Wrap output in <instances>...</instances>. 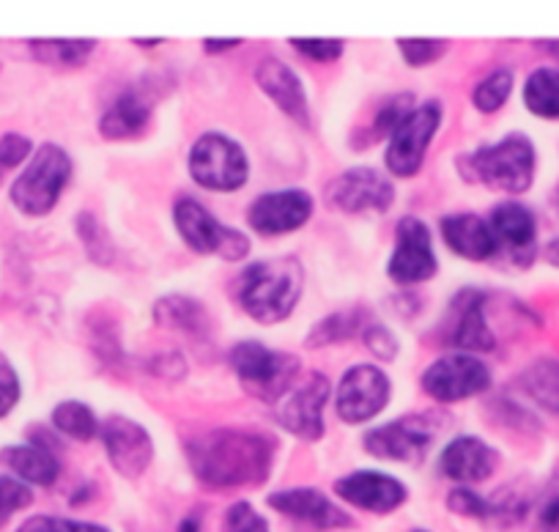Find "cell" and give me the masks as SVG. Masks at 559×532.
<instances>
[{"mask_svg": "<svg viewBox=\"0 0 559 532\" xmlns=\"http://www.w3.org/2000/svg\"><path fill=\"white\" fill-rule=\"evenodd\" d=\"M152 121V107L134 91L118 96L105 110L99 121V132L107 141H123V138H138Z\"/></svg>", "mask_w": 559, "mask_h": 532, "instance_id": "cell-25", "label": "cell"}, {"mask_svg": "<svg viewBox=\"0 0 559 532\" xmlns=\"http://www.w3.org/2000/svg\"><path fill=\"white\" fill-rule=\"evenodd\" d=\"M491 387V370L475 354H448L428 365L423 374V390L442 404H455L464 398L480 395Z\"/></svg>", "mask_w": 559, "mask_h": 532, "instance_id": "cell-9", "label": "cell"}, {"mask_svg": "<svg viewBox=\"0 0 559 532\" xmlns=\"http://www.w3.org/2000/svg\"><path fill=\"white\" fill-rule=\"evenodd\" d=\"M412 532H428V530H412Z\"/></svg>", "mask_w": 559, "mask_h": 532, "instance_id": "cell-51", "label": "cell"}, {"mask_svg": "<svg viewBox=\"0 0 559 532\" xmlns=\"http://www.w3.org/2000/svg\"><path fill=\"white\" fill-rule=\"evenodd\" d=\"M537 527L540 532H559V481H554L546 488L537 508Z\"/></svg>", "mask_w": 559, "mask_h": 532, "instance_id": "cell-43", "label": "cell"}, {"mask_svg": "<svg viewBox=\"0 0 559 532\" xmlns=\"http://www.w3.org/2000/svg\"><path fill=\"white\" fill-rule=\"evenodd\" d=\"M69 176H72L69 154L56 143H45L12 185V203L23 214L41 217V214L52 212L61 192L67 190Z\"/></svg>", "mask_w": 559, "mask_h": 532, "instance_id": "cell-5", "label": "cell"}, {"mask_svg": "<svg viewBox=\"0 0 559 532\" xmlns=\"http://www.w3.org/2000/svg\"><path fill=\"white\" fill-rule=\"evenodd\" d=\"M241 45V39H206L203 42V47H206L209 52H225V50H236V47Z\"/></svg>", "mask_w": 559, "mask_h": 532, "instance_id": "cell-45", "label": "cell"}, {"mask_svg": "<svg viewBox=\"0 0 559 532\" xmlns=\"http://www.w3.org/2000/svg\"><path fill=\"white\" fill-rule=\"evenodd\" d=\"M163 39H134V45L140 47H157Z\"/></svg>", "mask_w": 559, "mask_h": 532, "instance_id": "cell-49", "label": "cell"}, {"mask_svg": "<svg viewBox=\"0 0 559 532\" xmlns=\"http://www.w3.org/2000/svg\"><path fill=\"white\" fill-rule=\"evenodd\" d=\"M292 47L313 61H337L346 50L341 39H292Z\"/></svg>", "mask_w": 559, "mask_h": 532, "instance_id": "cell-41", "label": "cell"}, {"mask_svg": "<svg viewBox=\"0 0 559 532\" xmlns=\"http://www.w3.org/2000/svg\"><path fill=\"white\" fill-rule=\"evenodd\" d=\"M392 385L386 374L376 365H354L343 374L341 387H337V417L348 426L368 423L390 404Z\"/></svg>", "mask_w": 559, "mask_h": 532, "instance_id": "cell-10", "label": "cell"}, {"mask_svg": "<svg viewBox=\"0 0 559 532\" xmlns=\"http://www.w3.org/2000/svg\"><path fill=\"white\" fill-rule=\"evenodd\" d=\"M401 56L408 67H428V63L439 61L448 50V42L442 39H397Z\"/></svg>", "mask_w": 559, "mask_h": 532, "instance_id": "cell-37", "label": "cell"}, {"mask_svg": "<svg viewBox=\"0 0 559 532\" xmlns=\"http://www.w3.org/2000/svg\"><path fill=\"white\" fill-rule=\"evenodd\" d=\"M365 314L362 310H341V314H332L326 319H321L313 330L308 332V348L330 346V343L348 341L352 335H357L362 330Z\"/></svg>", "mask_w": 559, "mask_h": 532, "instance_id": "cell-31", "label": "cell"}, {"mask_svg": "<svg viewBox=\"0 0 559 532\" xmlns=\"http://www.w3.org/2000/svg\"><path fill=\"white\" fill-rule=\"evenodd\" d=\"M52 426L58 428L67 437L80 439V442H88L99 434V421L91 412V406H85L83 401H63L52 410Z\"/></svg>", "mask_w": 559, "mask_h": 532, "instance_id": "cell-30", "label": "cell"}, {"mask_svg": "<svg viewBox=\"0 0 559 532\" xmlns=\"http://www.w3.org/2000/svg\"><path fill=\"white\" fill-rule=\"evenodd\" d=\"M521 387L535 404L559 415V359H537L524 370Z\"/></svg>", "mask_w": 559, "mask_h": 532, "instance_id": "cell-28", "label": "cell"}, {"mask_svg": "<svg viewBox=\"0 0 559 532\" xmlns=\"http://www.w3.org/2000/svg\"><path fill=\"white\" fill-rule=\"evenodd\" d=\"M313 214V198L305 190H277L255 198L250 206V225L263 236L292 234Z\"/></svg>", "mask_w": 559, "mask_h": 532, "instance_id": "cell-18", "label": "cell"}, {"mask_svg": "<svg viewBox=\"0 0 559 532\" xmlns=\"http://www.w3.org/2000/svg\"><path fill=\"white\" fill-rule=\"evenodd\" d=\"M34 503V492L23 481L9 475H0V530L9 524L14 513L25 510Z\"/></svg>", "mask_w": 559, "mask_h": 532, "instance_id": "cell-36", "label": "cell"}, {"mask_svg": "<svg viewBox=\"0 0 559 532\" xmlns=\"http://www.w3.org/2000/svg\"><path fill=\"white\" fill-rule=\"evenodd\" d=\"M488 225H491L497 245L504 247L515 267L521 270L532 267V261L537 258V220L530 206L515 201L499 203L491 212Z\"/></svg>", "mask_w": 559, "mask_h": 532, "instance_id": "cell-16", "label": "cell"}, {"mask_svg": "<svg viewBox=\"0 0 559 532\" xmlns=\"http://www.w3.org/2000/svg\"><path fill=\"white\" fill-rule=\"evenodd\" d=\"M513 85H515V74L513 69L502 67V69H493L486 80L475 85L472 91V102L480 113H497L499 107H504V102L510 99L513 94Z\"/></svg>", "mask_w": 559, "mask_h": 532, "instance_id": "cell-32", "label": "cell"}, {"mask_svg": "<svg viewBox=\"0 0 559 532\" xmlns=\"http://www.w3.org/2000/svg\"><path fill=\"white\" fill-rule=\"evenodd\" d=\"M269 505L288 519L313 524L316 530H346L354 527V519L343 508H337L319 488H283L269 494Z\"/></svg>", "mask_w": 559, "mask_h": 532, "instance_id": "cell-19", "label": "cell"}, {"mask_svg": "<svg viewBox=\"0 0 559 532\" xmlns=\"http://www.w3.org/2000/svg\"><path fill=\"white\" fill-rule=\"evenodd\" d=\"M230 365L241 387L258 401L280 404L299 376V359L288 352H272L263 343L241 341L230 348Z\"/></svg>", "mask_w": 559, "mask_h": 532, "instance_id": "cell-3", "label": "cell"}, {"mask_svg": "<svg viewBox=\"0 0 559 532\" xmlns=\"http://www.w3.org/2000/svg\"><path fill=\"white\" fill-rule=\"evenodd\" d=\"M472 168L483 185L510 192V196H521L535 181L537 149L530 138L513 132L493 146L477 149L472 154Z\"/></svg>", "mask_w": 559, "mask_h": 532, "instance_id": "cell-4", "label": "cell"}, {"mask_svg": "<svg viewBox=\"0 0 559 532\" xmlns=\"http://www.w3.org/2000/svg\"><path fill=\"white\" fill-rule=\"evenodd\" d=\"M223 532H272L269 530V521L252 508L250 503H234L225 510L223 519Z\"/></svg>", "mask_w": 559, "mask_h": 532, "instance_id": "cell-38", "label": "cell"}, {"mask_svg": "<svg viewBox=\"0 0 559 532\" xmlns=\"http://www.w3.org/2000/svg\"><path fill=\"white\" fill-rule=\"evenodd\" d=\"M34 152L31 141L17 132H9V135L0 138V168H17L28 159V154Z\"/></svg>", "mask_w": 559, "mask_h": 532, "instance_id": "cell-42", "label": "cell"}, {"mask_svg": "<svg viewBox=\"0 0 559 532\" xmlns=\"http://www.w3.org/2000/svg\"><path fill=\"white\" fill-rule=\"evenodd\" d=\"M78 236H80V241H83L85 250H88V256L94 258L96 263H102V267H105V263L112 261V245H110V239H107L105 228L96 223L94 214H80Z\"/></svg>", "mask_w": 559, "mask_h": 532, "instance_id": "cell-35", "label": "cell"}, {"mask_svg": "<svg viewBox=\"0 0 559 532\" xmlns=\"http://www.w3.org/2000/svg\"><path fill=\"white\" fill-rule=\"evenodd\" d=\"M20 376L14 365L9 363L7 354H0V417H7L9 412L17 406L20 401Z\"/></svg>", "mask_w": 559, "mask_h": 532, "instance_id": "cell-39", "label": "cell"}, {"mask_svg": "<svg viewBox=\"0 0 559 532\" xmlns=\"http://www.w3.org/2000/svg\"><path fill=\"white\" fill-rule=\"evenodd\" d=\"M442 236L455 256L466 261H488L499 252L491 225L477 214H450L442 220Z\"/></svg>", "mask_w": 559, "mask_h": 532, "instance_id": "cell-23", "label": "cell"}, {"mask_svg": "<svg viewBox=\"0 0 559 532\" xmlns=\"http://www.w3.org/2000/svg\"><path fill=\"white\" fill-rule=\"evenodd\" d=\"M67 521L61 516H31L17 527V532H67Z\"/></svg>", "mask_w": 559, "mask_h": 532, "instance_id": "cell-44", "label": "cell"}, {"mask_svg": "<svg viewBox=\"0 0 559 532\" xmlns=\"http://www.w3.org/2000/svg\"><path fill=\"white\" fill-rule=\"evenodd\" d=\"M67 532H110V530H107V527H102V524H94V521L69 519L67 521Z\"/></svg>", "mask_w": 559, "mask_h": 532, "instance_id": "cell-46", "label": "cell"}, {"mask_svg": "<svg viewBox=\"0 0 559 532\" xmlns=\"http://www.w3.org/2000/svg\"><path fill=\"white\" fill-rule=\"evenodd\" d=\"M448 508L459 516H469V519H493V516L508 513V505L491 503V499L480 497L472 488L459 486L448 494Z\"/></svg>", "mask_w": 559, "mask_h": 532, "instance_id": "cell-33", "label": "cell"}, {"mask_svg": "<svg viewBox=\"0 0 559 532\" xmlns=\"http://www.w3.org/2000/svg\"><path fill=\"white\" fill-rule=\"evenodd\" d=\"M330 401V379L324 374H308L297 390L288 392L277 406L280 426L305 442L324 437V406Z\"/></svg>", "mask_w": 559, "mask_h": 532, "instance_id": "cell-12", "label": "cell"}, {"mask_svg": "<svg viewBox=\"0 0 559 532\" xmlns=\"http://www.w3.org/2000/svg\"><path fill=\"white\" fill-rule=\"evenodd\" d=\"M154 319L157 324L170 327V330H181L187 335L206 338L209 335V316L198 299L181 297V294H170L154 305Z\"/></svg>", "mask_w": 559, "mask_h": 532, "instance_id": "cell-26", "label": "cell"}, {"mask_svg": "<svg viewBox=\"0 0 559 532\" xmlns=\"http://www.w3.org/2000/svg\"><path fill=\"white\" fill-rule=\"evenodd\" d=\"M412 110H414V96H408V94H401V96H395V99L386 102V105L376 113L368 143H376L379 138L392 135V132L397 129V123H401Z\"/></svg>", "mask_w": 559, "mask_h": 532, "instance_id": "cell-34", "label": "cell"}, {"mask_svg": "<svg viewBox=\"0 0 559 532\" xmlns=\"http://www.w3.org/2000/svg\"><path fill=\"white\" fill-rule=\"evenodd\" d=\"M546 47L551 50V56L559 58V42H546Z\"/></svg>", "mask_w": 559, "mask_h": 532, "instance_id": "cell-50", "label": "cell"}, {"mask_svg": "<svg viewBox=\"0 0 559 532\" xmlns=\"http://www.w3.org/2000/svg\"><path fill=\"white\" fill-rule=\"evenodd\" d=\"M99 431L107 459L118 475L140 477L148 470L154 459V439L140 423L127 421V417H110L105 426H99Z\"/></svg>", "mask_w": 559, "mask_h": 532, "instance_id": "cell-15", "label": "cell"}, {"mask_svg": "<svg viewBox=\"0 0 559 532\" xmlns=\"http://www.w3.org/2000/svg\"><path fill=\"white\" fill-rule=\"evenodd\" d=\"M174 220L187 247H192L201 256H219L225 261H241L250 252V239L241 230L219 223L195 198H181L174 206Z\"/></svg>", "mask_w": 559, "mask_h": 532, "instance_id": "cell-7", "label": "cell"}, {"mask_svg": "<svg viewBox=\"0 0 559 532\" xmlns=\"http://www.w3.org/2000/svg\"><path fill=\"white\" fill-rule=\"evenodd\" d=\"M543 256H546L548 263H554V267H559V236L554 241H548L546 250H543Z\"/></svg>", "mask_w": 559, "mask_h": 532, "instance_id": "cell-48", "label": "cell"}, {"mask_svg": "<svg viewBox=\"0 0 559 532\" xmlns=\"http://www.w3.org/2000/svg\"><path fill=\"white\" fill-rule=\"evenodd\" d=\"M524 105L532 116L559 121V69L540 67L526 78Z\"/></svg>", "mask_w": 559, "mask_h": 532, "instance_id": "cell-27", "label": "cell"}, {"mask_svg": "<svg viewBox=\"0 0 559 532\" xmlns=\"http://www.w3.org/2000/svg\"><path fill=\"white\" fill-rule=\"evenodd\" d=\"M437 267L431 228L419 217H403L395 230V252L386 263V275L401 286H408L437 275Z\"/></svg>", "mask_w": 559, "mask_h": 532, "instance_id": "cell-11", "label": "cell"}, {"mask_svg": "<svg viewBox=\"0 0 559 532\" xmlns=\"http://www.w3.org/2000/svg\"><path fill=\"white\" fill-rule=\"evenodd\" d=\"M450 327L444 341L461 352H491L497 346L491 327L486 321V294L466 288L453 299L450 310Z\"/></svg>", "mask_w": 559, "mask_h": 532, "instance_id": "cell-20", "label": "cell"}, {"mask_svg": "<svg viewBox=\"0 0 559 532\" xmlns=\"http://www.w3.org/2000/svg\"><path fill=\"white\" fill-rule=\"evenodd\" d=\"M433 428L426 417H401L365 434V450L376 459L419 464L433 445Z\"/></svg>", "mask_w": 559, "mask_h": 532, "instance_id": "cell-13", "label": "cell"}, {"mask_svg": "<svg viewBox=\"0 0 559 532\" xmlns=\"http://www.w3.org/2000/svg\"><path fill=\"white\" fill-rule=\"evenodd\" d=\"M439 123H442V105L439 102L431 99L414 107L390 135V146L384 154L386 168L401 179L417 174L423 168V159H426L433 135L439 132Z\"/></svg>", "mask_w": 559, "mask_h": 532, "instance_id": "cell-8", "label": "cell"}, {"mask_svg": "<svg viewBox=\"0 0 559 532\" xmlns=\"http://www.w3.org/2000/svg\"><path fill=\"white\" fill-rule=\"evenodd\" d=\"M255 83L261 85L263 94L274 102L283 113L294 118L297 123H310V110H308V94H305V85L299 80V74L288 67L286 61L280 58H266V61L258 63L255 69Z\"/></svg>", "mask_w": 559, "mask_h": 532, "instance_id": "cell-22", "label": "cell"}, {"mask_svg": "<svg viewBox=\"0 0 559 532\" xmlns=\"http://www.w3.org/2000/svg\"><path fill=\"white\" fill-rule=\"evenodd\" d=\"M499 453L480 437H459L439 456V470L455 483H483L493 475Z\"/></svg>", "mask_w": 559, "mask_h": 532, "instance_id": "cell-21", "label": "cell"}, {"mask_svg": "<svg viewBox=\"0 0 559 532\" xmlns=\"http://www.w3.org/2000/svg\"><path fill=\"white\" fill-rule=\"evenodd\" d=\"M187 459L198 481L217 492L261 486L272 472L274 442L245 428H214L187 442Z\"/></svg>", "mask_w": 559, "mask_h": 532, "instance_id": "cell-1", "label": "cell"}, {"mask_svg": "<svg viewBox=\"0 0 559 532\" xmlns=\"http://www.w3.org/2000/svg\"><path fill=\"white\" fill-rule=\"evenodd\" d=\"M365 338V346L370 348L376 359H384V363H392L397 357V338L392 335L386 327L373 324V327H365L362 332Z\"/></svg>", "mask_w": 559, "mask_h": 532, "instance_id": "cell-40", "label": "cell"}, {"mask_svg": "<svg viewBox=\"0 0 559 532\" xmlns=\"http://www.w3.org/2000/svg\"><path fill=\"white\" fill-rule=\"evenodd\" d=\"M302 263L297 258H269L250 263L239 277V303L261 324H277L302 299Z\"/></svg>", "mask_w": 559, "mask_h": 532, "instance_id": "cell-2", "label": "cell"}, {"mask_svg": "<svg viewBox=\"0 0 559 532\" xmlns=\"http://www.w3.org/2000/svg\"><path fill=\"white\" fill-rule=\"evenodd\" d=\"M190 174L201 187L214 192L241 190L250 176L247 154L234 138L223 132H206L190 152Z\"/></svg>", "mask_w": 559, "mask_h": 532, "instance_id": "cell-6", "label": "cell"}, {"mask_svg": "<svg viewBox=\"0 0 559 532\" xmlns=\"http://www.w3.org/2000/svg\"><path fill=\"white\" fill-rule=\"evenodd\" d=\"M179 532H201V513H190L179 524Z\"/></svg>", "mask_w": 559, "mask_h": 532, "instance_id": "cell-47", "label": "cell"}, {"mask_svg": "<svg viewBox=\"0 0 559 532\" xmlns=\"http://www.w3.org/2000/svg\"><path fill=\"white\" fill-rule=\"evenodd\" d=\"M337 497L346 499L348 505L359 510H368V513H392V510L401 508L406 503L408 492L397 477L384 475V472L376 470H359L352 475L341 477L335 483Z\"/></svg>", "mask_w": 559, "mask_h": 532, "instance_id": "cell-17", "label": "cell"}, {"mask_svg": "<svg viewBox=\"0 0 559 532\" xmlns=\"http://www.w3.org/2000/svg\"><path fill=\"white\" fill-rule=\"evenodd\" d=\"M34 58L50 67H80L96 50L94 39H31Z\"/></svg>", "mask_w": 559, "mask_h": 532, "instance_id": "cell-29", "label": "cell"}, {"mask_svg": "<svg viewBox=\"0 0 559 532\" xmlns=\"http://www.w3.org/2000/svg\"><path fill=\"white\" fill-rule=\"evenodd\" d=\"M330 206L341 212H386L395 201V187L384 174L373 168H352L337 176L326 190Z\"/></svg>", "mask_w": 559, "mask_h": 532, "instance_id": "cell-14", "label": "cell"}, {"mask_svg": "<svg viewBox=\"0 0 559 532\" xmlns=\"http://www.w3.org/2000/svg\"><path fill=\"white\" fill-rule=\"evenodd\" d=\"M0 464L12 470L25 486H52L61 475V461L45 445H9L0 450Z\"/></svg>", "mask_w": 559, "mask_h": 532, "instance_id": "cell-24", "label": "cell"}]
</instances>
